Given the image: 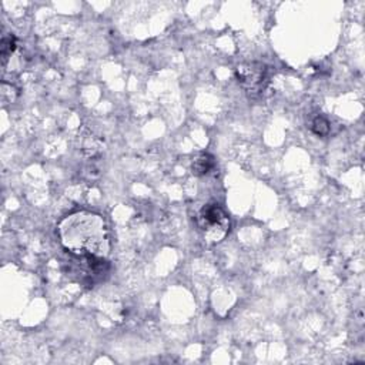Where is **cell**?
<instances>
[{"label":"cell","mask_w":365,"mask_h":365,"mask_svg":"<svg viewBox=\"0 0 365 365\" xmlns=\"http://www.w3.org/2000/svg\"><path fill=\"white\" fill-rule=\"evenodd\" d=\"M16 49V38L13 35H6L2 39V43H0V57H2V65L3 68L6 66L9 57Z\"/></svg>","instance_id":"obj_5"},{"label":"cell","mask_w":365,"mask_h":365,"mask_svg":"<svg viewBox=\"0 0 365 365\" xmlns=\"http://www.w3.org/2000/svg\"><path fill=\"white\" fill-rule=\"evenodd\" d=\"M59 237L66 250L81 257L106 258L110 250L103 219L88 211H79L66 217L59 226Z\"/></svg>","instance_id":"obj_1"},{"label":"cell","mask_w":365,"mask_h":365,"mask_svg":"<svg viewBox=\"0 0 365 365\" xmlns=\"http://www.w3.org/2000/svg\"><path fill=\"white\" fill-rule=\"evenodd\" d=\"M197 223L204 237L211 242H219L230 228V219L217 204L204 205L197 216Z\"/></svg>","instance_id":"obj_2"},{"label":"cell","mask_w":365,"mask_h":365,"mask_svg":"<svg viewBox=\"0 0 365 365\" xmlns=\"http://www.w3.org/2000/svg\"><path fill=\"white\" fill-rule=\"evenodd\" d=\"M212 167H215V157L207 153L199 155L192 164V170L196 176L207 174Z\"/></svg>","instance_id":"obj_4"},{"label":"cell","mask_w":365,"mask_h":365,"mask_svg":"<svg viewBox=\"0 0 365 365\" xmlns=\"http://www.w3.org/2000/svg\"><path fill=\"white\" fill-rule=\"evenodd\" d=\"M235 76L250 98L260 96L268 84V70L263 63L251 62L240 65L235 70Z\"/></svg>","instance_id":"obj_3"},{"label":"cell","mask_w":365,"mask_h":365,"mask_svg":"<svg viewBox=\"0 0 365 365\" xmlns=\"http://www.w3.org/2000/svg\"><path fill=\"white\" fill-rule=\"evenodd\" d=\"M311 129L313 132L317 134V136H327L329 133V123L328 120L318 116L313 120V125H311Z\"/></svg>","instance_id":"obj_6"}]
</instances>
